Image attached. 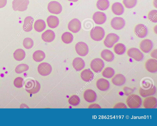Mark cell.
Wrapping results in <instances>:
<instances>
[{
	"mask_svg": "<svg viewBox=\"0 0 157 126\" xmlns=\"http://www.w3.org/2000/svg\"><path fill=\"white\" fill-rule=\"evenodd\" d=\"M26 91L31 94L37 93L40 90V85L36 80L29 79L26 81L25 84Z\"/></svg>",
	"mask_w": 157,
	"mask_h": 126,
	"instance_id": "6da1fadb",
	"label": "cell"
},
{
	"mask_svg": "<svg viewBox=\"0 0 157 126\" xmlns=\"http://www.w3.org/2000/svg\"><path fill=\"white\" fill-rule=\"evenodd\" d=\"M126 103L128 106L130 108H138L141 106L142 100L138 95L132 94L128 97Z\"/></svg>",
	"mask_w": 157,
	"mask_h": 126,
	"instance_id": "7a4b0ae2",
	"label": "cell"
},
{
	"mask_svg": "<svg viewBox=\"0 0 157 126\" xmlns=\"http://www.w3.org/2000/svg\"><path fill=\"white\" fill-rule=\"evenodd\" d=\"M90 35L91 38L94 41H100L103 38L105 35V32L102 27L96 26L91 29Z\"/></svg>",
	"mask_w": 157,
	"mask_h": 126,
	"instance_id": "3957f363",
	"label": "cell"
},
{
	"mask_svg": "<svg viewBox=\"0 0 157 126\" xmlns=\"http://www.w3.org/2000/svg\"><path fill=\"white\" fill-rule=\"evenodd\" d=\"M29 3V0H13L12 8L15 11H24L27 9Z\"/></svg>",
	"mask_w": 157,
	"mask_h": 126,
	"instance_id": "277c9868",
	"label": "cell"
},
{
	"mask_svg": "<svg viewBox=\"0 0 157 126\" xmlns=\"http://www.w3.org/2000/svg\"><path fill=\"white\" fill-rule=\"evenodd\" d=\"M119 39V37L117 34L110 33L106 36L104 41V44L107 47L111 48L118 41Z\"/></svg>",
	"mask_w": 157,
	"mask_h": 126,
	"instance_id": "5b68a950",
	"label": "cell"
},
{
	"mask_svg": "<svg viewBox=\"0 0 157 126\" xmlns=\"http://www.w3.org/2000/svg\"><path fill=\"white\" fill-rule=\"evenodd\" d=\"M103 60L99 58L93 59L91 62L90 67L92 70L95 72H100L104 67Z\"/></svg>",
	"mask_w": 157,
	"mask_h": 126,
	"instance_id": "8992f818",
	"label": "cell"
},
{
	"mask_svg": "<svg viewBox=\"0 0 157 126\" xmlns=\"http://www.w3.org/2000/svg\"><path fill=\"white\" fill-rule=\"evenodd\" d=\"M128 55L137 61H141L143 58L144 56L140 50L135 48H132L129 49L127 52Z\"/></svg>",
	"mask_w": 157,
	"mask_h": 126,
	"instance_id": "52a82bcc",
	"label": "cell"
},
{
	"mask_svg": "<svg viewBox=\"0 0 157 126\" xmlns=\"http://www.w3.org/2000/svg\"><path fill=\"white\" fill-rule=\"evenodd\" d=\"M75 49L77 53L79 56H84L89 52V48L87 45L82 41L78 42L75 45Z\"/></svg>",
	"mask_w": 157,
	"mask_h": 126,
	"instance_id": "ba28073f",
	"label": "cell"
},
{
	"mask_svg": "<svg viewBox=\"0 0 157 126\" xmlns=\"http://www.w3.org/2000/svg\"><path fill=\"white\" fill-rule=\"evenodd\" d=\"M48 9L51 13L58 14L62 10V7L61 4L56 1L50 2L48 4Z\"/></svg>",
	"mask_w": 157,
	"mask_h": 126,
	"instance_id": "9c48e42d",
	"label": "cell"
},
{
	"mask_svg": "<svg viewBox=\"0 0 157 126\" xmlns=\"http://www.w3.org/2000/svg\"><path fill=\"white\" fill-rule=\"evenodd\" d=\"M37 70L38 73L42 76H46L51 73L52 68L51 66L49 63L43 62L39 65Z\"/></svg>",
	"mask_w": 157,
	"mask_h": 126,
	"instance_id": "30bf717a",
	"label": "cell"
},
{
	"mask_svg": "<svg viewBox=\"0 0 157 126\" xmlns=\"http://www.w3.org/2000/svg\"><path fill=\"white\" fill-rule=\"evenodd\" d=\"M112 27L116 30L122 29L125 25L124 20L122 17H116L113 18L111 21Z\"/></svg>",
	"mask_w": 157,
	"mask_h": 126,
	"instance_id": "8fae6325",
	"label": "cell"
},
{
	"mask_svg": "<svg viewBox=\"0 0 157 126\" xmlns=\"http://www.w3.org/2000/svg\"><path fill=\"white\" fill-rule=\"evenodd\" d=\"M143 104L145 108H156L157 107V99L153 96L147 97L144 99Z\"/></svg>",
	"mask_w": 157,
	"mask_h": 126,
	"instance_id": "7c38bea8",
	"label": "cell"
},
{
	"mask_svg": "<svg viewBox=\"0 0 157 126\" xmlns=\"http://www.w3.org/2000/svg\"><path fill=\"white\" fill-rule=\"evenodd\" d=\"M81 27V23L77 18H74L71 20L68 25V29L74 33H76L79 31Z\"/></svg>",
	"mask_w": 157,
	"mask_h": 126,
	"instance_id": "4fadbf2b",
	"label": "cell"
},
{
	"mask_svg": "<svg viewBox=\"0 0 157 126\" xmlns=\"http://www.w3.org/2000/svg\"><path fill=\"white\" fill-rule=\"evenodd\" d=\"M134 31L137 36L142 38L146 36L148 31L146 26L143 24H139L135 26Z\"/></svg>",
	"mask_w": 157,
	"mask_h": 126,
	"instance_id": "5bb4252c",
	"label": "cell"
},
{
	"mask_svg": "<svg viewBox=\"0 0 157 126\" xmlns=\"http://www.w3.org/2000/svg\"><path fill=\"white\" fill-rule=\"evenodd\" d=\"M145 66L149 72L155 73L157 71V60L155 59H150L145 62Z\"/></svg>",
	"mask_w": 157,
	"mask_h": 126,
	"instance_id": "9a60e30c",
	"label": "cell"
},
{
	"mask_svg": "<svg viewBox=\"0 0 157 126\" xmlns=\"http://www.w3.org/2000/svg\"><path fill=\"white\" fill-rule=\"evenodd\" d=\"M92 18L96 24H102L105 22L106 20V16L104 13L97 11L94 14Z\"/></svg>",
	"mask_w": 157,
	"mask_h": 126,
	"instance_id": "2e32d148",
	"label": "cell"
},
{
	"mask_svg": "<svg viewBox=\"0 0 157 126\" xmlns=\"http://www.w3.org/2000/svg\"><path fill=\"white\" fill-rule=\"evenodd\" d=\"M153 44L152 41L149 39H145L140 42V49L144 52H149L152 49Z\"/></svg>",
	"mask_w": 157,
	"mask_h": 126,
	"instance_id": "e0dca14e",
	"label": "cell"
},
{
	"mask_svg": "<svg viewBox=\"0 0 157 126\" xmlns=\"http://www.w3.org/2000/svg\"><path fill=\"white\" fill-rule=\"evenodd\" d=\"M83 97L85 100L89 103H92L96 99L97 95L94 91L91 89L86 90L83 93Z\"/></svg>",
	"mask_w": 157,
	"mask_h": 126,
	"instance_id": "ac0fdd59",
	"label": "cell"
},
{
	"mask_svg": "<svg viewBox=\"0 0 157 126\" xmlns=\"http://www.w3.org/2000/svg\"><path fill=\"white\" fill-rule=\"evenodd\" d=\"M96 85L98 88L101 91H105L107 90L110 86V84L107 80L100 78L97 80Z\"/></svg>",
	"mask_w": 157,
	"mask_h": 126,
	"instance_id": "d6986e66",
	"label": "cell"
},
{
	"mask_svg": "<svg viewBox=\"0 0 157 126\" xmlns=\"http://www.w3.org/2000/svg\"><path fill=\"white\" fill-rule=\"evenodd\" d=\"M55 38V34L54 32L50 29L46 30L41 35L42 39L47 42H52L54 40Z\"/></svg>",
	"mask_w": 157,
	"mask_h": 126,
	"instance_id": "ffe728a7",
	"label": "cell"
},
{
	"mask_svg": "<svg viewBox=\"0 0 157 126\" xmlns=\"http://www.w3.org/2000/svg\"><path fill=\"white\" fill-rule=\"evenodd\" d=\"M112 83L116 86H120L125 82L126 78L124 76L120 74H116L112 79Z\"/></svg>",
	"mask_w": 157,
	"mask_h": 126,
	"instance_id": "44dd1931",
	"label": "cell"
},
{
	"mask_svg": "<svg viewBox=\"0 0 157 126\" xmlns=\"http://www.w3.org/2000/svg\"><path fill=\"white\" fill-rule=\"evenodd\" d=\"M33 18L31 16H28L25 19L23 25V29L26 32L31 31L33 29Z\"/></svg>",
	"mask_w": 157,
	"mask_h": 126,
	"instance_id": "7402d4cb",
	"label": "cell"
},
{
	"mask_svg": "<svg viewBox=\"0 0 157 126\" xmlns=\"http://www.w3.org/2000/svg\"><path fill=\"white\" fill-rule=\"evenodd\" d=\"M111 9L114 14L118 16L122 15L124 10L123 5L119 2H116L113 4Z\"/></svg>",
	"mask_w": 157,
	"mask_h": 126,
	"instance_id": "603a6c76",
	"label": "cell"
},
{
	"mask_svg": "<svg viewBox=\"0 0 157 126\" xmlns=\"http://www.w3.org/2000/svg\"><path fill=\"white\" fill-rule=\"evenodd\" d=\"M72 65L75 70L77 71H80L85 67V63L82 58L77 57L73 60Z\"/></svg>",
	"mask_w": 157,
	"mask_h": 126,
	"instance_id": "cb8c5ba5",
	"label": "cell"
},
{
	"mask_svg": "<svg viewBox=\"0 0 157 126\" xmlns=\"http://www.w3.org/2000/svg\"><path fill=\"white\" fill-rule=\"evenodd\" d=\"M156 92V88L154 85H152L151 88L148 89H144L142 88H140L139 90L140 95L144 97L153 95L155 94Z\"/></svg>",
	"mask_w": 157,
	"mask_h": 126,
	"instance_id": "d4e9b609",
	"label": "cell"
},
{
	"mask_svg": "<svg viewBox=\"0 0 157 126\" xmlns=\"http://www.w3.org/2000/svg\"><path fill=\"white\" fill-rule=\"evenodd\" d=\"M94 74L89 69H85L81 72V77L82 79L86 82L91 81L94 77Z\"/></svg>",
	"mask_w": 157,
	"mask_h": 126,
	"instance_id": "484cf974",
	"label": "cell"
},
{
	"mask_svg": "<svg viewBox=\"0 0 157 126\" xmlns=\"http://www.w3.org/2000/svg\"><path fill=\"white\" fill-rule=\"evenodd\" d=\"M47 22L48 26L52 28L57 27L59 23V20L57 16L51 15L48 17Z\"/></svg>",
	"mask_w": 157,
	"mask_h": 126,
	"instance_id": "4316f807",
	"label": "cell"
},
{
	"mask_svg": "<svg viewBox=\"0 0 157 126\" xmlns=\"http://www.w3.org/2000/svg\"><path fill=\"white\" fill-rule=\"evenodd\" d=\"M101 56L103 59L108 62L112 61L114 57L113 52L108 49L102 50L101 52Z\"/></svg>",
	"mask_w": 157,
	"mask_h": 126,
	"instance_id": "83f0119b",
	"label": "cell"
},
{
	"mask_svg": "<svg viewBox=\"0 0 157 126\" xmlns=\"http://www.w3.org/2000/svg\"><path fill=\"white\" fill-rule=\"evenodd\" d=\"M46 24L45 22L43 20L38 19L35 22L34 27L35 30L38 32H41L46 28Z\"/></svg>",
	"mask_w": 157,
	"mask_h": 126,
	"instance_id": "f1b7e54d",
	"label": "cell"
},
{
	"mask_svg": "<svg viewBox=\"0 0 157 126\" xmlns=\"http://www.w3.org/2000/svg\"><path fill=\"white\" fill-rule=\"evenodd\" d=\"M45 57V53L43 51L41 50L36 51L33 53V59L36 62L42 61Z\"/></svg>",
	"mask_w": 157,
	"mask_h": 126,
	"instance_id": "f546056e",
	"label": "cell"
},
{
	"mask_svg": "<svg viewBox=\"0 0 157 126\" xmlns=\"http://www.w3.org/2000/svg\"><path fill=\"white\" fill-rule=\"evenodd\" d=\"M109 2L108 0H98L96 6L98 9L102 11L106 10L109 7Z\"/></svg>",
	"mask_w": 157,
	"mask_h": 126,
	"instance_id": "4dcf8cb0",
	"label": "cell"
},
{
	"mask_svg": "<svg viewBox=\"0 0 157 126\" xmlns=\"http://www.w3.org/2000/svg\"><path fill=\"white\" fill-rule=\"evenodd\" d=\"M25 56V53L22 49L16 50L13 53V57L16 60L20 61L23 60Z\"/></svg>",
	"mask_w": 157,
	"mask_h": 126,
	"instance_id": "1f68e13d",
	"label": "cell"
},
{
	"mask_svg": "<svg viewBox=\"0 0 157 126\" xmlns=\"http://www.w3.org/2000/svg\"><path fill=\"white\" fill-rule=\"evenodd\" d=\"M114 52L117 55H121L123 54L126 50L125 45L121 43L116 44L113 48Z\"/></svg>",
	"mask_w": 157,
	"mask_h": 126,
	"instance_id": "d6a6232c",
	"label": "cell"
},
{
	"mask_svg": "<svg viewBox=\"0 0 157 126\" xmlns=\"http://www.w3.org/2000/svg\"><path fill=\"white\" fill-rule=\"evenodd\" d=\"M115 74L114 69L112 67H107L105 68L102 72V76L105 78H110L112 77Z\"/></svg>",
	"mask_w": 157,
	"mask_h": 126,
	"instance_id": "836d02e7",
	"label": "cell"
},
{
	"mask_svg": "<svg viewBox=\"0 0 157 126\" xmlns=\"http://www.w3.org/2000/svg\"><path fill=\"white\" fill-rule=\"evenodd\" d=\"M61 39L66 44L71 43L73 39L72 34L69 32L64 33L61 36Z\"/></svg>",
	"mask_w": 157,
	"mask_h": 126,
	"instance_id": "e575fe53",
	"label": "cell"
},
{
	"mask_svg": "<svg viewBox=\"0 0 157 126\" xmlns=\"http://www.w3.org/2000/svg\"><path fill=\"white\" fill-rule=\"evenodd\" d=\"M29 67L28 65L25 64H21L16 67L15 71L17 74H21L28 70Z\"/></svg>",
	"mask_w": 157,
	"mask_h": 126,
	"instance_id": "d590c367",
	"label": "cell"
},
{
	"mask_svg": "<svg viewBox=\"0 0 157 126\" xmlns=\"http://www.w3.org/2000/svg\"><path fill=\"white\" fill-rule=\"evenodd\" d=\"M68 101L70 105L73 106H76L79 104L80 99L77 95H73L70 97Z\"/></svg>",
	"mask_w": 157,
	"mask_h": 126,
	"instance_id": "8d00e7d4",
	"label": "cell"
},
{
	"mask_svg": "<svg viewBox=\"0 0 157 126\" xmlns=\"http://www.w3.org/2000/svg\"><path fill=\"white\" fill-rule=\"evenodd\" d=\"M23 44L24 47L25 49H29L33 47L34 42L33 39L31 38H26L24 39Z\"/></svg>",
	"mask_w": 157,
	"mask_h": 126,
	"instance_id": "74e56055",
	"label": "cell"
},
{
	"mask_svg": "<svg viewBox=\"0 0 157 126\" xmlns=\"http://www.w3.org/2000/svg\"><path fill=\"white\" fill-rule=\"evenodd\" d=\"M157 10H152L150 11L148 15L149 20L151 22L156 23L157 22Z\"/></svg>",
	"mask_w": 157,
	"mask_h": 126,
	"instance_id": "f35d334b",
	"label": "cell"
},
{
	"mask_svg": "<svg viewBox=\"0 0 157 126\" xmlns=\"http://www.w3.org/2000/svg\"><path fill=\"white\" fill-rule=\"evenodd\" d=\"M123 2L126 8L131 9L135 6L137 2V0H123Z\"/></svg>",
	"mask_w": 157,
	"mask_h": 126,
	"instance_id": "ab89813d",
	"label": "cell"
},
{
	"mask_svg": "<svg viewBox=\"0 0 157 126\" xmlns=\"http://www.w3.org/2000/svg\"><path fill=\"white\" fill-rule=\"evenodd\" d=\"M14 85L17 88H21L23 87L24 83V79L21 77H18L14 80Z\"/></svg>",
	"mask_w": 157,
	"mask_h": 126,
	"instance_id": "60d3db41",
	"label": "cell"
},
{
	"mask_svg": "<svg viewBox=\"0 0 157 126\" xmlns=\"http://www.w3.org/2000/svg\"><path fill=\"white\" fill-rule=\"evenodd\" d=\"M113 108H127L126 105L124 103H118L115 105L113 107Z\"/></svg>",
	"mask_w": 157,
	"mask_h": 126,
	"instance_id": "b9f144b4",
	"label": "cell"
},
{
	"mask_svg": "<svg viewBox=\"0 0 157 126\" xmlns=\"http://www.w3.org/2000/svg\"><path fill=\"white\" fill-rule=\"evenodd\" d=\"M123 90L124 94L126 95H130L133 92L132 89L128 87H124V88Z\"/></svg>",
	"mask_w": 157,
	"mask_h": 126,
	"instance_id": "7bdbcfd3",
	"label": "cell"
},
{
	"mask_svg": "<svg viewBox=\"0 0 157 126\" xmlns=\"http://www.w3.org/2000/svg\"><path fill=\"white\" fill-rule=\"evenodd\" d=\"M88 108H101V106L98 104L93 103L90 105L88 107Z\"/></svg>",
	"mask_w": 157,
	"mask_h": 126,
	"instance_id": "ee69618b",
	"label": "cell"
},
{
	"mask_svg": "<svg viewBox=\"0 0 157 126\" xmlns=\"http://www.w3.org/2000/svg\"><path fill=\"white\" fill-rule=\"evenodd\" d=\"M157 49H155L154 50L151 52V53L150 55H151V56L152 57L156 59L157 58Z\"/></svg>",
	"mask_w": 157,
	"mask_h": 126,
	"instance_id": "f6af8a7d",
	"label": "cell"
},
{
	"mask_svg": "<svg viewBox=\"0 0 157 126\" xmlns=\"http://www.w3.org/2000/svg\"><path fill=\"white\" fill-rule=\"evenodd\" d=\"M7 3V0H0V8L4 7Z\"/></svg>",
	"mask_w": 157,
	"mask_h": 126,
	"instance_id": "bcb514c9",
	"label": "cell"
},
{
	"mask_svg": "<svg viewBox=\"0 0 157 126\" xmlns=\"http://www.w3.org/2000/svg\"><path fill=\"white\" fill-rule=\"evenodd\" d=\"M157 0H154L153 1V5L156 8H157V2H156Z\"/></svg>",
	"mask_w": 157,
	"mask_h": 126,
	"instance_id": "7dc6e473",
	"label": "cell"
},
{
	"mask_svg": "<svg viewBox=\"0 0 157 126\" xmlns=\"http://www.w3.org/2000/svg\"><path fill=\"white\" fill-rule=\"evenodd\" d=\"M156 26H157L156 25L154 27V31L155 32V33L156 34H157V33H156V31H157Z\"/></svg>",
	"mask_w": 157,
	"mask_h": 126,
	"instance_id": "c3c4849f",
	"label": "cell"
},
{
	"mask_svg": "<svg viewBox=\"0 0 157 126\" xmlns=\"http://www.w3.org/2000/svg\"><path fill=\"white\" fill-rule=\"evenodd\" d=\"M69 1L73 2H76L78 1V0H67Z\"/></svg>",
	"mask_w": 157,
	"mask_h": 126,
	"instance_id": "681fc988",
	"label": "cell"
}]
</instances>
